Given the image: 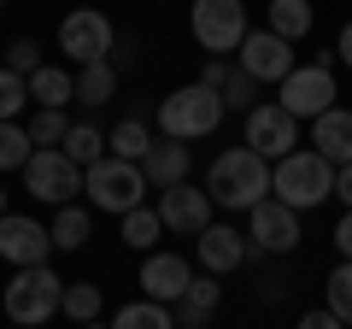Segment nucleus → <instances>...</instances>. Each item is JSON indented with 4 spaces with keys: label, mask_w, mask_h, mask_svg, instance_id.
<instances>
[{
    "label": "nucleus",
    "mask_w": 352,
    "mask_h": 329,
    "mask_svg": "<svg viewBox=\"0 0 352 329\" xmlns=\"http://www.w3.org/2000/svg\"><path fill=\"white\" fill-rule=\"evenodd\" d=\"M206 194L223 212H252L258 200H270V159H258L247 141L241 147H223L212 159V171H206Z\"/></svg>",
    "instance_id": "f257e3e1"
},
{
    "label": "nucleus",
    "mask_w": 352,
    "mask_h": 329,
    "mask_svg": "<svg viewBox=\"0 0 352 329\" xmlns=\"http://www.w3.org/2000/svg\"><path fill=\"white\" fill-rule=\"evenodd\" d=\"M153 124H159V136H170V141H206V136L223 129V94L206 89V83H188V89H176V94L159 100Z\"/></svg>",
    "instance_id": "f03ea898"
},
{
    "label": "nucleus",
    "mask_w": 352,
    "mask_h": 329,
    "mask_svg": "<svg viewBox=\"0 0 352 329\" xmlns=\"http://www.w3.org/2000/svg\"><path fill=\"white\" fill-rule=\"evenodd\" d=\"M270 194L282 206H294V212H311V206H323L335 194V164L311 147H294L288 159L270 164Z\"/></svg>",
    "instance_id": "7ed1b4c3"
},
{
    "label": "nucleus",
    "mask_w": 352,
    "mask_h": 329,
    "mask_svg": "<svg viewBox=\"0 0 352 329\" xmlns=\"http://www.w3.org/2000/svg\"><path fill=\"white\" fill-rule=\"evenodd\" d=\"M65 306V277L53 265H36V270H18L6 288H0V312L12 317L18 329H41L53 312Z\"/></svg>",
    "instance_id": "20e7f679"
},
{
    "label": "nucleus",
    "mask_w": 352,
    "mask_h": 329,
    "mask_svg": "<svg viewBox=\"0 0 352 329\" xmlns=\"http://www.w3.org/2000/svg\"><path fill=\"white\" fill-rule=\"evenodd\" d=\"M82 194H88V206H100V212H135V206H147V177H141V164L135 159H94L82 171Z\"/></svg>",
    "instance_id": "39448f33"
},
{
    "label": "nucleus",
    "mask_w": 352,
    "mask_h": 329,
    "mask_svg": "<svg viewBox=\"0 0 352 329\" xmlns=\"http://www.w3.org/2000/svg\"><path fill=\"white\" fill-rule=\"evenodd\" d=\"M188 30L206 47V59H229V53H241V41L252 30L247 24V0H194Z\"/></svg>",
    "instance_id": "423d86ee"
},
{
    "label": "nucleus",
    "mask_w": 352,
    "mask_h": 329,
    "mask_svg": "<svg viewBox=\"0 0 352 329\" xmlns=\"http://www.w3.org/2000/svg\"><path fill=\"white\" fill-rule=\"evenodd\" d=\"M276 106L282 112H294V118H323L329 106H335V71H329V53H317V65H294L288 76L276 83Z\"/></svg>",
    "instance_id": "0eeeda50"
},
{
    "label": "nucleus",
    "mask_w": 352,
    "mask_h": 329,
    "mask_svg": "<svg viewBox=\"0 0 352 329\" xmlns=\"http://www.w3.org/2000/svg\"><path fill=\"white\" fill-rule=\"evenodd\" d=\"M24 189L36 200H47V206H76V194H82V164H71L59 147H36L30 164H24Z\"/></svg>",
    "instance_id": "6e6552de"
},
{
    "label": "nucleus",
    "mask_w": 352,
    "mask_h": 329,
    "mask_svg": "<svg viewBox=\"0 0 352 329\" xmlns=\"http://www.w3.org/2000/svg\"><path fill=\"white\" fill-rule=\"evenodd\" d=\"M112 41H118L112 18L94 12V6H82V12H65V18H59V53H65L71 65L106 59V53H112Z\"/></svg>",
    "instance_id": "1a4fd4ad"
},
{
    "label": "nucleus",
    "mask_w": 352,
    "mask_h": 329,
    "mask_svg": "<svg viewBox=\"0 0 352 329\" xmlns=\"http://www.w3.org/2000/svg\"><path fill=\"white\" fill-rule=\"evenodd\" d=\"M247 147L258 153V159H270V164L288 159V153L300 147V118L282 112L276 100H258V106L247 112Z\"/></svg>",
    "instance_id": "9d476101"
},
{
    "label": "nucleus",
    "mask_w": 352,
    "mask_h": 329,
    "mask_svg": "<svg viewBox=\"0 0 352 329\" xmlns=\"http://www.w3.org/2000/svg\"><path fill=\"white\" fill-rule=\"evenodd\" d=\"M247 247L252 253H294V247H300V212L282 206L276 194L258 200L247 212Z\"/></svg>",
    "instance_id": "9b49d317"
},
{
    "label": "nucleus",
    "mask_w": 352,
    "mask_h": 329,
    "mask_svg": "<svg viewBox=\"0 0 352 329\" xmlns=\"http://www.w3.org/2000/svg\"><path fill=\"white\" fill-rule=\"evenodd\" d=\"M153 212H159L164 235H200L206 224H212V194L206 189H188V182H176V189H159V200H153Z\"/></svg>",
    "instance_id": "f8f14e48"
},
{
    "label": "nucleus",
    "mask_w": 352,
    "mask_h": 329,
    "mask_svg": "<svg viewBox=\"0 0 352 329\" xmlns=\"http://www.w3.org/2000/svg\"><path fill=\"white\" fill-rule=\"evenodd\" d=\"M235 65L252 76V83H282V76L294 71V41H282V36H270V30H247V41H241V53H235Z\"/></svg>",
    "instance_id": "ddd939ff"
},
{
    "label": "nucleus",
    "mask_w": 352,
    "mask_h": 329,
    "mask_svg": "<svg viewBox=\"0 0 352 329\" xmlns=\"http://www.w3.org/2000/svg\"><path fill=\"white\" fill-rule=\"evenodd\" d=\"M141 300H159V306H176L182 294H188V282H194V265L182 253H141Z\"/></svg>",
    "instance_id": "4468645a"
},
{
    "label": "nucleus",
    "mask_w": 352,
    "mask_h": 329,
    "mask_svg": "<svg viewBox=\"0 0 352 329\" xmlns=\"http://www.w3.org/2000/svg\"><path fill=\"white\" fill-rule=\"evenodd\" d=\"M47 253H53L47 224H36V217H18V212L0 217V259H6V265L36 270V265H47Z\"/></svg>",
    "instance_id": "2eb2a0df"
},
{
    "label": "nucleus",
    "mask_w": 352,
    "mask_h": 329,
    "mask_svg": "<svg viewBox=\"0 0 352 329\" xmlns=\"http://www.w3.org/2000/svg\"><path fill=\"white\" fill-rule=\"evenodd\" d=\"M194 247H200V265H206V277H229V270H241L252 259V247H247V229H235V224H206L200 235H194Z\"/></svg>",
    "instance_id": "dca6fc26"
},
{
    "label": "nucleus",
    "mask_w": 352,
    "mask_h": 329,
    "mask_svg": "<svg viewBox=\"0 0 352 329\" xmlns=\"http://www.w3.org/2000/svg\"><path fill=\"white\" fill-rule=\"evenodd\" d=\"M188 171H194V159H188V141H153L147 147V159H141V177H147V189L159 194V189H176V182H188Z\"/></svg>",
    "instance_id": "f3484780"
},
{
    "label": "nucleus",
    "mask_w": 352,
    "mask_h": 329,
    "mask_svg": "<svg viewBox=\"0 0 352 329\" xmlns=\"http://www.w3.org/2000/svg\"><path fill=\"white\" fill-rule=\"evenodd\" d=\"M217 306H223V277H194L188 294L170 306V312H176V329H212Z\"/></svg>",
    "instance_id": "a211bd4d"
},
{
    "label": "nucleus",
    "mask_w": 352,
    "mask_h": 329,
    "mask_svg": "<svg viewBox=\"0 0 352 329\" xmlns=\"http://www.w3.org/2000/svg\"><path fill=\"white\" fill-rule=\"evenodd\" d=\"M311 153H323L329 164H352V112L329 106L323 118H311Z\"/></svg>",
    "instance_id": "6ab92c4d"
},
{
    "label": "nucleus",
    "mask_w": 352,
    "mask_h": 329,
    "mask_svg": "<svg viewBox=\"0 0 352 329\" xmlns=\"http://www.w3.org/2000/svg\"><path fill=\"white\" fill-rule=\"evenodd\" d=\"M30 100H36V112H65V106L76 100V76L65 71V65H41V71L30 76Z\"/></svg>",
    "instance_id": "aec40b11"
},
{
    "label": "nucleus",
    "mask_w": 352,
    "mask_h": 329,
    "mask_svg": "<svg viewBox=\"0 0 352 329\" xmlns=\"http://www.w3.org/2000/svg\"><path fill=\"white\" fill-rule=\"evenodd\" d=\"M311 24H317V6L311 0H270V36H282V41H305L311 36Z\"/></svg>",
    "instance_id": "412c9836"
},
{
    "label": "nucleus",
    "mask_w": 352,
    "mask_h": 329,
    "mask_svg": "<svg viewBox=\"0 0 352 329\" xmlns=\"http://www.w3.org/2000/svg\"><path fill=\"white\" fill-rule=\"evenodd\" d=\"M47 235H53V247H59V253H82L88 235H94V217H88L82 206H59V212H53V224H47Z\"/></svg>",
    "instance_id": "4be33fe9"
},
{
    "label": "nucleus",
    "mask_w": 352,
    "mask_h": 329,
    "mask_svg": "<svg viewBox=\"0 0 352 329\" xmlns=\"http://www.w3.org/2000/svg\"><path fill=\"white\" fill-rule=\"evenodd\" d=\"M147 147H153V129H147V118H124V124H112L106 129V153L112 159H147Z\"/></svg>",
    "instance_id": "5701e85b"
},
{
    "label": "nucleus",
    "mask_w": 352,
    "mask_h": 329,
    "mask_svg": "<svg viewBox=\"0 0 352 329\" xmlns=\"http://www.w3.org/2000/svg\"><path fill=\"white\" fill-rule=\"evenodd\" d=\"M112 329H176V312L159 300H129L112 312Z\"/></svg>",
    "instance_id": "b1692460"
},
{
    "label": "nucleus",
    "mask_w": 352,
    "mask_h": 329,
    "mask_svg": "<svg viewBox=\"0 0 352 329\" xmlns=\"http://www.w3.org/2000/svg\"><path fill=\"white\" fill-rule=\"evenodd\" d=\"M112 94H118V71L106 59H94V65L76 71V100H82V106H106Z\"/></svg>",
    "instance_id": "393cba45"
},
{
    "label": "nucleus",
    "mask_w": 352,
    "mask_h": 329,
    "mask_svg": "<svg viewBox=\"0 0 352 329\" xmlns=\"http://www.w3.org/2000/svg\"><path fill=\"white\" fill-rule=\"evenodd\" d=\"M217 94H223V112H241V118L258 106V83H252L241 65H223V83H217Z\"/></svg>",
    "instance_id": "a878e982"
},
{
    "label": "nucleus",
    "mask_w": 352,
    "mask_h": 329,
    "mask_svg": "<svg viewBox=\"0 0 352 329\" xmlns=\"http://www.w3.org/2000/svg\"><path fill=\"white\" fill-rule=\"evenodd\" d=\"M159 235H164V224H159V212H153V206H135V212H124V247H135V253H153V247H159Z\"/></svg>",
    "instance_id": "bb28decb"
},
{
    "label": "nucleus",
    "mask_w": 352,
    "mask_h": 329,
    "mask_svg": "<svg viewBox=\"0 0 352 329\" xmlns=\"http://www.w3.org/2000/svg\"><path fill=\"white\" fill-rule=\"evenodd\" d=\"M59 153H65L71 164H82V171H88L94 159H106V129H94V124H71V136H65Z\"/></svg>",
    "instance_id": "cd10ccee"
},
{
    "label": "nucleus",
    "mask_w": 352,
    "mask_h": 329,
    "mask_svg": "<svg viewBox=\"0 0 352 329\" xmlns=\"http://www.w3.org/2000/svg\"><path fill=\"white\" fill-rule=\"evenodd\" d=\"M323 312H335L340 323L352 329V259H340V265L329 270V282H323Z\"/></svg>",
    "instance_id": "c85d7f7f"
},
{
    "label": "nucleus",
    "mask_w": 352,
    "mask_h": 329,
    "mask_svg": "<svg viewBox=\"0 0 352 329\" xmlns=\"http://www.w3.org/2000/svg\"><path fill=\"white\" fill-rule=\"evenodd\" d=\"M100 288H94V282H65V306H59V312L65 317H71V323L76 329H82V323H94V317H100Z\"/></svg>",
    "instance_id": "c756f323"
},
{
    "label": "nucleus",
    "mask_w": 352,
    "mask_h": 329,
    "mask_svg": "<svg viewBox=\"0 0 352 329\" xmlns=\"http://www.w3.org/2000/svg\"><path fill=\"white\" fill-rule=\"evenodd\" d=\"M30 153H36V141L24 124H0V171H24Z\"/></svg>",
    "instance_id": "7c9ffc66"
},
{
    "label": "nucleus",
    "mask_w": 352,
    "mask_h": 329,
    "mask_svg": "<svg viewBox=\"0 0 352 329\" xmlns=\"http://www.w3.org/2000/svg\"><path fill=\"white\" fill-rule=\"evenodd\" d=\"M24 106H30V83L18 71H6L0 65V124H18L24 118Z\"/></svg>",
    "instance_id": "2f4dec72"
},
{
    "label": "nucleus",
    "mask_w": 352,
    "mask_h": 329,
    "mask_svg": "<svg viewBox=\"0 0 352 329\" xmlns=\"http://www.w3.org/2000/svg\"><path fill=\"white\" fill-rule=\"evenodd\" d=\"M24 129H30V141H36V147H65V136H71V118H65V112H36Z\"/></svg>",
    "instance_id": "473e14b6"
},
{
    "label": "nucleus",
    "mask_w": 352,
    "mask_h": 329,
    "mask_svg": "<svg viewBox=\"0 0 352 329\" xmlns=\"http://www.w3.org/2000/svg\"><path fill=\"white\" fill-rule=\"evenodd\" d=\"M6 71H18V76H24V83H30V76L41 71V47H36V41H30V36L6 41Z\"/></svg>",
    "instance_id": "72a5a7b5"
},
{
    "label": "nucleus",
    "mask_w": 352,
    "mask_h": 329,
    "mask_svg": "<svg viewBox=\"0 0 352 329\" xmlns=\"http://www.w3.org/2000/svg\"><path fill=\"white\" fill-rule=\"evenodd\" d=\"M106 65H112V71L124 76L129 65H135V47H129V41H112V53H106Z\"/></svg>",
    "instance_id": "f704fd0d"
},
{
    "label": "nucleus",
    "mask_w": 352,
    "mask_h": 329,
    "mask_svg": "<svg viewBox=\"0 0 352 329\" xmlns=\"http://www.w3.org/2000/svg\"><path fill=\"white\" fill-rule=\"evenodd\" d=\"M335 200L352 212V164H335Z\"/></svg>",
    "instance_id": "c9c22d12"
},
{
    "label": "nucleus",
    "mask_w": 352,
    "mask_h": 329,
    "mask_svg": "<svg viewBox=\"0 0 352 329\" xmlns=\"http://www.w3.org/2000/svg\"><path fill=\"white\" fill-rule=\"evenodd\" d=\"M300 329H346V323H340L335 312H305V317H300Z\"/></svg>",
    "instance_id": "e433bc0d"
},
{
    "label": "nucleus",
    "mask_w": 352,
    "mask_h": 329,
    "mask_svg": "<svg viewBox=\"0 0 352 329\" xmlns=\"http://www.w3.org/2000/svg\"><path fill=\"white\" fill-rule=\"evenodd\" d=\"M335 247H340V259H352V212L335 224Z\"/></svg>",
    "instance_id": "4c0bfd02"
},
{
    "label": "nucleus",
    "mask_w": 352,
    "mask_h": 329,
    "mask_svg": "<svg viewBox=\"0 0 352 329\" xmlns=\"http://www.w3.org/2000/svg\"><path fill=\"white\" fill-rule=\"evenodd\" d=\"M335 59H340V65H352V24L335 36Z\"/></svg>",
    "instance_id": "58836bf2"
},
{
    "label": "nucleus",
    "mask_w": 352,
    "mask_h": 329,
    "mask_svg": "<svg viewBox=\"0 0 352 329\" xmlns=\"http://www.w3.org/2000/svg\"><path fill=\"white\" fill-rule=\"evenodd\" d=\"M82 329H112V323H100V317H94V323H82Z\"/></svg>",
    "instance_id": "ea45409f"
},
{
    "label": "nucleus",
    "mask_w": 352,
    "mask_h": 329,
    "mask_svg": "<svg viewBox=\"0 0 352 329\" xmlns=\"http://www.w3.org/2000/svg\"><path fill=\"white\" fill-rule=\"evenodd\" d=\"M0 217H6V189H0Z\"/></svg>",
    "instance_id": "a19ab883"
},
{
    "label": "nucleus",
    "mask_w": 352,
    "mask_h": 329,
    "mask_svg": "<svg viewBox=\"0 0 352 329\" xmlns=\"http://www.w3.org/2000/svg\"><path fill=\"white\" fill-rule=\"evenodd\" d=\"M0 288H6V282H0Z\"/></svg>",
    "instance_id": "79ce46f5"
}]
</instances>
